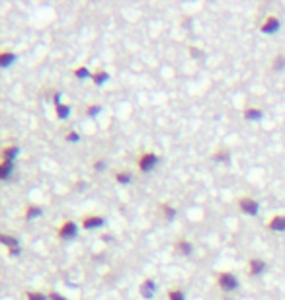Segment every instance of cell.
I'll list each match as a JSON object with an SVG mask.
<instances>
[{
	"instance_id": "cell-1",
	"label": "cell",
	"mask_w": 285,
	"mask_h": 300,
	"mask_svg": "<svg viewBox=\"0 0 285 300\" xmlns=\"http://www.w3.org/2000/svg\"><path fill=\"white\" fill-rule=\"evenodd\" d=\"M217 285H219L221 291L233 293V291H237L240 287V281H238V277L233 271H223V273L217 275Z\"/></svg>"
},
{
	"instance_id": "cell-2",
	"label": "cell",
	"mask_w": 285,
	"mask_h": 300,
	"mask_svg": "<svg viewBox=\"0 0 285 300\" xmlns=\"http://www.w3.org/2000/svg\"><path fill=\"white\" fill-rule=\"evenodd\" d=\"M158 162H160V156L154 154V152H141V154L137 156V168L141 170L142 173L152 171V170L158 166Z\"/></svg>"
},
{
	"instance_id": "cell-3",
	"label": "cell",
	"mask_w": 285,
	"mask_h": 300,
	"mask_svg": "<svg viewBox=\"0 0 285 300\" xmlns=\"http://www.w3.org/2000/svg\"><path fill=\"white\" fill-rule=\"evenodd\" d=\"M282 20H280V16H274V14H270V16H266V20L260 23V31L264 33V35H276L280 29H282Z\"/></svg>"
},
{
	"instance_id": "cell-4",
	"label": "cell",
	"mask_w": 285,
	"mask_h": 300,
	"mask_svg": "<svg viewBox=\"0 0 285 300\" xmlns=\"http://www.w3.org/2000/svg\"><path fill=\"white\" fill-rule=\"evenodd\" d=\"M238 209H240V213H244L246 216H256V214L260 213V203H258L256 199L244 195V197L238 199Z\"/></svg>"
},
{
	"instance_id": "cell-5",
	"label": "cell",
	"mask_w": 285,
	"mask_h": 300,
	"mask_svg": "<svg viewBox=\"0 0 285 300\" xmlns=\"http://www.w3.org/2000/svg\"><path fill=\"white\" fill-rule=\"evenodd\" d=\"M57 236H59L61 240H74V238L78 236V224H76L74 220H65V222L59 226Z\"/></svg>"
},
{
	"instance_id": "cell-6",
	"label": "cell",
	"mask_w": 285,
	"mask_h": 300,
	"mask_svg": "<svg viewBox=\"0 0 285 300\" xmlns=\"http://www.w3.org/2000/svg\"><path fill=\"white\" fill-rule=\"evenodd\" d=\"M106 224V216L102 214H86L80 218V226L84 230H96V228H102Z\"/></svg>"
},
{
	"instance_id": "cell-7",
	"label": "cell",
	"mask_w": 285,
	"mask_h": 300,
	"mask_svg": "<svg viewBox=\"0 0 285 300\" xmlns=\"http://www.w3.org/2000/svg\"><path fill=\"white\" fill-rule=\"evenodd\" d=\"M0 244L8 248V256H20L22 254V246L18 242L16 236H10V234H0Z\"/></svg>"
},
{
	"instance_id": "cell-8",
	"label": "cell",
	"mask_w": 285,
	"mask_h": 300,
	"mask_svg": "<svg viewBox=\"0 0 285 300\" xmlns=\"http://www.w3.org/2000/svg\"><path fill=\"white\" fill-rule=\"evenodd\" d=\"M266 269H268V263L264 259H260V257H252L248 261V267H246L248 277H262L266 273Z\"/></svg>"
},
{
	"instance_id": "cell-9",
	"label": "cell",
	"mask_w": 285,
	"mask_h": 300,
	"mask_svg": "<svg viewBox=\"0 0 285 300\" xmlns=\"http://www.w3.org/2000/svg\"><path fill=\"white\" fill-rule=\"evenodd\" d=\"M139 293H141V297L144 300H152L154 295H156V283L152 279H144L141 283V287H139Z\"/></svg>"
},
{
	"instance_id": "cell-10",
	"label": "cell",
	"mask_w": 285,
	"mask_h": 300,
	"mask_svg": "<svg viewBox=\"0 0 285 300\" xmlns=\"http://www.w3.org/2000/svg\"><path fill=\"white\" fill-rule=\"evenodd\" d=\"M41 214H43V209H41L39 205H35V203H27V205H25V209H24V218H25L27 222H31V220L39 218Z\"/></svg>"
},
{
	"instance_id": "cell-11",
	"label": "cell",
	"mask_w": 285,
	"mask_h": 300,
	"mask_svg": "<svg viewBox=\"0 0 285 300\" xmlns=\"http://www.w3.org/2000/svg\"><path fill=\"white\" fill-rule=\"evenodd\" d=\"M174 250H176L180 256H191V254H193V244H191L190 240H186V238H178V240L174 242Z\"/></svg>"
},
{
	"instance_id": "cell-12",
	"label": "cell",
	"mask_w": 285,
	"mask_h": 300,
	"mask_svg": "<svg viewBox=\"0 0 285 300\" xmlns=\"http://www.w3.org/2000/svg\"><path fill=\"white\" fill-rule=\"evenodd\" d=\"M242 117L246 121H262L264 119V111L260 107H254V106H248L242 109Z\"/></svg>"
},
{
	"instance_id": "cell-13",
	"label": "cell",
	"mask_w": 285,
	"mask_h": 300,
	"mask_svg": "<svg viewBox=\"0 0 285 300\" xmlns=\"http://www.w3.org/2000/svg\"><path fill=\"white\" fill-rule=\"evenodd\" d=\"M268 230L272 232H285V214H276L268 220Z\"/></svg>"
},
{
	"instance_id": "cell-14",
	"label": "cell",
	"mask_w": 285,
	"mask_h": 300,
	"mask_svg": "<svg viewBox=\"0 0 285 300\" xmlns=\"http://www.w3.org/2000/svg\"><path fill=\"white\" fill-rule=\"evenodd\" d=\"M16 61H18V55H16L14 51L4 49V51L0 53V66H2V68H10Z\"/></svg>"
},
{
	"instance_id": "cell-15",
	"label": "cell",
	"mask_w": 285,
	"mask_h": 300,
	"mask_svg": "<svg viewBox=\"0 0 285 300\" xmlns=\"http://www.w3.org/2000/svg\"><path fill=\"white\" fill-rule=\"evenodd\" d=\"M14 168H16L14 162L2 160V162H0V179H2V181H8V179L12 177V173H14Z\"/></svg>"
},
{
	"instance_id": "cell-16",
	"label": "cell",
	"mask_w": 285,
	"mask_h": 300,
	"mask_svg": "<svg viewBox=\"0 0 285 300\" xmlns=\"http://www.w3.org/2000/svg\"><path fill=\"white\" fill-rule=\"evenodd\" d=\"M96 86H104L108 80H110V72L108 70H104V68H96L94 72H92V78H90Z\"/></svg>"
},
{
	"instance_id": "cell-17",
	"label": "cell",
	"mask_w": 285,
	"mask_h": 300,
	"mask_svg": "<svg viewBox=\"0 0 285 300\" xmlns=\"http://www.w3.org/2000/svg\"><path fill=\"white\" fill-rule=\"evenodd\" d=\"M18 154H20V149H18V145H6V147H2V160H8V162H16Z\"/></svg>"
},
{
	"instance_id": "cell-18",
	"label": "cell",
	"mask_w": 285,
	"mask_h": 300,
	"mask_svg": "<svg viewBox=\"0 0 285 300\" xmlns=\"http://www.w3.org/2000/svg\"><path fill=\"white\" fill-rule=\"evenodd\" d=\"M114 175H116V181H118L119 185H127V183H131V179H133L131 170H118Z\"/></svg>"
},
{
	"instance_id": "cell-19",
	"label": "cell",
	"mask_w": 285,
	"mask_h": 300,
	"mask_svg": "<svg viewBox=\"0 0 285 300\" xmlns=\"http://www.w3.org/2000/svg\"><path fill=\"white\" fill-rule=\"evenodd\" d=\"M215 162H223V164H227L229 160H231V150L225 149V147H219V149L213 152V156H211Z\"/></svg>"
},
{
	"instance_id": "cell-20",
	"label": "cell",
	"mask_w": 285,
	"mask_h": 300,
	"mask_svg": "<svg viewBox=\"0 0 285 300\" xmlns=\"http://www.w3.org/2000/svg\"><path fill=\"white\" fill-rule=\"evenodd\" d=\"M160 213H162V216H164L166 220H174L176 214H178V211H176L170 203H160Z\"/></svg>"
},
{
	"instance_id": "cell-21",
	"label": "cell",
	"mask_w": 285,
	"mask_h": 300,
	"mask_svg": "<svg viewBox=\"0 0 285 300\" xmlns=\"http://www.w3.org/2000/svg\"><path fill=\"white\" fill-rule=\"evenodd\" d=\"M72 74H74L78 80H90V78H92V70H90L88 66H84V64L76 66V68L72 70Z\"/></svg>"
},
{
	"instance_id": "cell-22",
	"label": "cell",
	"mask_w": 285,
	"mask_h": 300,
	"mask_svg": "<svg viewBox=\"0 0 285 300\" xmlns=\"http://www.w3.org/2000/svg\"><path fill=\"white\" fill-rule=\"evenodd\" d=\"M55 115H57V119H61V121L69 119V115H71V106H69V104L57 106V107H55Z\"/></svg>"
},
{
	"instance_id": "cell-23",
	"label": "cell",
	"mask_w": 285,
	"mask_h": 300,
	"mask_svg": "<svg viewBox=\"0 0 285 300\" xmlns=\"http://www.w3.org/2000/svg\"><path fill=\"white\" fill-rule=\"evenodd\" d=\"M284 68H285V55L284 53H278V55L272 59V70L280 72V70H284Z\"/></svg>"
},
{
	"instance_id": "cell-24",
	"label": "cell",
	"mask_w": 285,
	"mask_h": 300,
	"mask_svg": "<svg viewBox=\"0 0 285 300\" xmlns=\"http://www.w3.org/2000/svg\"><path fill=\"white\" fill-rule=\"evenodd\" d=\"M168 300H186V293L182 289L174 287V289L168 291Z\"/></svg>"
},
{
	"instance_id": "cell-25",
	"label": "cell",
	"mask_w": 285,
	"mask_h": 300,
	"mask_svg": "<svg viewBox=\"0 0 285 300\" xmlns=\"http://www.w3.org/2000/svg\"><path fill=\"white\" fill-rule=\"evenodd\" d=\"M65 141H67V143H71V145H74V143H80V141H82V135H80L78 131H74V129H72V131H69V133H67Z\"/></svg>"
},
{
	"instance_id": "cell-26",
	"label": "cell",
	"mask_w": 285,
	"mask_h": 300,
	"mask_svg": "<svg viewBox=\"0 0 285 300\" xmlns=\"http://www.w3.org/2000/svg\"><path fill=\"white\" fill-rule=\"evenodd\" d=\"M25 299L27 300H49V297L45 293H39V291H27L25 293Z\"/></svg>"
},
{
	"instance_id": "cell-27",
	"label": "cell",
	"mask_w": 285,
	"mask_h": 300,
	"mask_svg": "<svg viewBox=\"0 0 285 300\" xmlns=\"http://www.w3.org/2000/svg\"><path fill=\"white\" fill-rule=\"evenodd\" d=\"M104 107L100 106V104H94V106H88L86 107V115L88 117H96V115H100V111H102Z\"/></svg>"
},
{
	"instance_id": "cell-28",
	"label": "cell",
	"mask_w": 285,
	"mask_h": 300,
	"mask_svg": "<svg viewBox=\"0 0 285 300\" xmlns=\"http://www.w3.org/2000/svg\"><path fill=\"white\" fill-rule=\"evenodd\" d=\"M92 168H94V171H104V170H106V160H104V158H98V160L92 164Z\"/></svg>"
},
{
	"instance_id": "cell-29",
	"label": "cell",
	"mask_w": 285,
	"mask_h": 300,
	"mask_svg": "<svg viewBox=\"0 0 285 300\" xmlns=\"http://www.w3.org/2000/svg\"><path fill=\"white\" fill-rule=\"evenodd\" d=\"M190 55H191V59H201L203 51H199V47H190Z\"/></svg>"
},
{
	"instance_id": "cell-30",
	"label": "cell",
	"mask_w": 285,
	"mask_h": 300,
	"mask_svg": "<svg viewBox=\"0 0 285 300\" xmlns=\"http://www.w3.org/2000/svg\"><path fill=\"white\" fill-rule=\"evenodd\" d=\"M47 297H49V300H71V299H67V297H63L61 293H55V291L47 293Z\"/></svg>"
},
{
	"instance_id": "cell-31",
	"label": "cell",
	"mask_w": 285,
	"mask_h": 300,
	"mask_svg": "<svg viewBox=\"0 0 285 300\" xmlns=\"http://www.w3.org/2000/svg\"><path fill=\"white\" fill-rule=\"evenodd\" d=\"M53 104H55V107L63 104V102H61V94H59V92H53Z\"/></svg>"
},
{
	"instance_id": "cell-32",
	"label": "cell",
	"mask_w": 285,
	"mask_h": 300,
	"mask_svg": "<svg viewBox=\"0 0 285 300\" xmlns=\"http://www.w3.org/2000/svg\"><path fill=\"white\" fill-rule=\"evenodd\" d=\"M102 240H104V242H108V240H112V236H110V234H104V236H102Z\"/></svg>"
}]
</instances>
